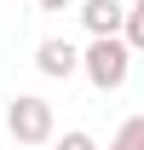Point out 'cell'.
<instances>
[{
	"instance_id": "obj_7",
	"label": "cell",
	"mask_w": 144,
	"mask_h": 150,
	"mask_svg": "<svg viewBox=\"0 0 144 150\" xmlns=\"http://www.w3.org/2000/svg\"><path fill=\"white\" fill-rule=\"evenodd\" d=\"M35 6H40V12H69L75 0H35Z\"/></svg>"
},
{
	"instance_id": "obj_4",
	"label": "cell",
	"mask_w": 144,
	"mask_h": 150,
	"mask_svg": "<svg viewBox=\"0 0 144 150\" xmlns=\"http://www.w3.org/2000/svg\"><path fill=\"white\" fill-rule=\"evenodd\" d=\"M121 18H127V6L121 0H87L81 6V23H87V35H121Z\"/></svg>"
},
{
	"instance_id": "obj_1",
	"label": "cell",
	"mask_w": 144,
	"mask_h": 150,
	"mask_svg": "<svg viewBox=\"0 0 144 150\" xmlns=\"http://www.w3.org/2000/svg\"><path fill=\"white\" fill-rule=\"evenodd\" d=\"M81 75H87L98 93H121L127 75H133V52H127V40H121V35H98L87 52H81Z\"/></svg>"
},
{
	"instance_id": "obj_2",
	"label": "cell",
	"mask_w": 144,
	"mask_h": 150,
	"mask_svg": "<svg viewBox=\"0 0 144 150\" xmlns=\"http://www.w3.org/2000/svg\"><path fill=\"white\" fill-rule=\"evenodd\" d=\"M6 133H12L18 144H46V139H52V104L40 93H18L6 104Z\"/></svg>"
},
{
	"instance_id": "obj_3",
	"label": "cell",
	"mask_w": 144,
	"mask_h": 150,
	"mask_svg": "<svg viewBox=\"0 0 144 150\" xmlns=\"http://www.w3.org/2000/svg\"><path fill=\"white\" fill-rule=\"evenodd\" d=\"M35 69L46 75V81H69V75L81 69V52H75L69 40L52 35V40H40V46H35Z\"/></svg>"
},
{
	"instance_id": "obj_6",
	"label": "cell",
	"mask_w": 144,
	"mask_h": 150,
	"mask_svg": "<svg viewBox=\"0 0 144 150\" xmlns=\"http://www.w3.org/2000/svg\"><path fill=\"white\" fill-rule=\"evenodd\" d=\"M58 150H98V144H92V133L75 127V133H64V139H58Z\"/></svg>"
},
{
	"instance_id": "obj_5",
	"label": "cell",
	"mask_w": 144,
	"mask_h": 150,
	"mask_svg": "<svg viewBox=\"0 0 144 150\" xmlns=\"http://www.w3.org/2000/svg\"><path fill=\"white\" fill-rule=\"evenodd\" d=\"M109 150H144V115H127L109 139Z\"/></svg>"
}]
</instances>
